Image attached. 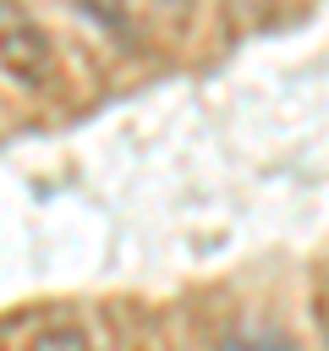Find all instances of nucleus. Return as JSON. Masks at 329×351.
<instances>
[{"label":"nucleus","instance_id":"3","mask_svg":"<svg viewBox=\"0 0 329 351\" xmlns=\"http://www.w3.org/2000/svg\"><path fill=\"white\" fill-rule=\"evenodd\" d=\"M33 351H93V340H88L77 324H55V329H44V335L33 340Z\"/></svg>","mask_w":329,"mask_h":351},{"label":"nucleus","instance_id":"1","mask_svg":"<svg viewBox=\"0 0 329 351\" xmlns=\"http://www.w3.org/2000/svg\"><path fill=\"white\" fill-rule=\"evenodd\" d=\"M0 71L22 88H49L55 77V49H49V33L27 16H5L0 22Z\"/></svg>","mask_w":329,"mask_h":351},{"label":"nucleus","instance_id":"2","mask_svg":"<svg viewBox=\"0 0 329 351\" xmlns=\"http://www.w3.org/2000/svg\"><path fill=\"white\" fill-rule=\"evenodd\" d=\"M71 11L77 16H88L93 27H126V0H71Z\"/></svg>","mask_w":329,"mask_h":351},{"label":"nucleus","instance_id":"5","mask_svg":"<svg viewBox=\"0 0 329 351\" xmlns=\"http://www.w3.org/2000/svg\"><path fill=\"white\" fill-rule=\"evenodd\" d=\"M159 5H170V11H175V5H192V0H159Z\"/></svg>","mask_w":329,"mask_h":351},{"label":"nucleus","instance_id":"4","mask_svg":"<svg viewBox=\"0 0 329 351\" xmlns=\"http://www.w3.org/2000/svg\"><path fill=\"white\" fill-rule=\"evenodd\" d=\"M219 351H291V340L285 335H269V329H247V335L219 340Z\"/></svg>","mask_w":329,"mask_h":351}]
</instances>
